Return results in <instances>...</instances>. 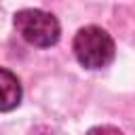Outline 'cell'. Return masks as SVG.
<instances>
[{
    "label": "cell",
    "mask_w": 135,
    "mask_h": 135,
    "mask_svg": "<svg viewBox=\"0 0 135 135\" xmlns=\"http://www.w3.org/2000/svg\"><path fill=\"white\" fill-rule=\"evenodd\" d=\"M15 27L23 36L25 42L34 46H53L59 40V21L55 15L40 11V8H23L15 15Z\"/></svg>",
    "instance_id": "cell-2"
},
{
    "label": "cell",
    "mask_w": 135,
    "mask_h": 135,
    "mask_svg": "<svg viewBox=\"0 0 135 135\" xmlns=\"http://www.w3.org/2000/svg\"><path fill=\"white\" fill-rule=\"evenodd\" d=\"M114 51L116 49L112 36L97 25L80 27L74 36V55L78 63L89 70H99L110 65L114 59Z\"/></svg>",
    "instance_id": "cell-1"
},
{
    "label": "cell",
    "mask_w": 135,
    "mask_h": 135,
    "mask_svg": "<svg viewBox=\"0 0 135 135\" xmlns=\"http://www.w3.org/2000/svg\"><path fill=\"white\" fill-rule=\"evenodd\" d=\"M0 89H2L0 110L2 112H8V110H13L21 101V84H19L17 76H13L6 68L0 70Z\"/></svg>",
    "instance_id": "cell-3"
}]
</instances>
